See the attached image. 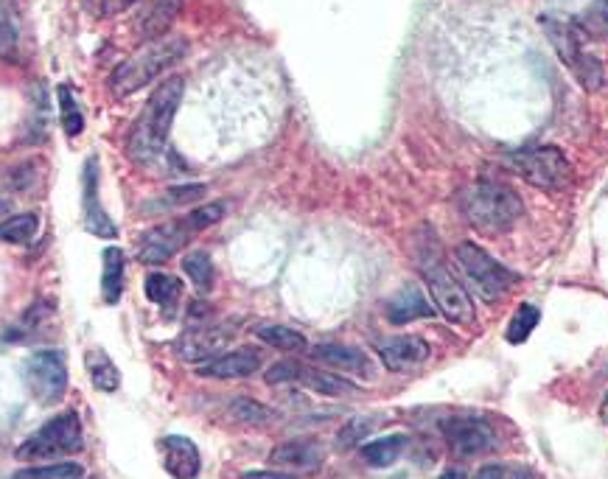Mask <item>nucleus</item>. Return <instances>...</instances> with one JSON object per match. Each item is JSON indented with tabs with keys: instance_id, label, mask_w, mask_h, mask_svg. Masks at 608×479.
I'll return each mask as SVG.
<instances>
[{
	"instance_id": "nucleus-1",
	"label": "nucleus",
	"mask_w": 608,
	"mask_h": 479,
	"mask_svg": "<svg viewBox=\"0 0 608 479\" xmlns=\"http://www.w3.org/2000/svg\"><path fill=\"white\" fill-rule=\"evenodd\" d=\"M460 211L468 225L477 227L480 233L496 236V233H508L510 227L522 219L524 205L510 185L482 180V183L468 185L460 194Z\"/></svg>"
},
{
	"instance_id": "nucleus-2",
	"label": "nucleus",
	"mask_w": 608,
	"mask_h": 479,
	"mask_svg": "<svg viewBox=\"0 0 608 479\" xmlns=\"http://www.w3.org/2000/svg\"><path fill=\"white\" fill-rule=\"evenodd\" d=\"M185 93V79L183 76H169L155 87V93L146 101V110H143L138 129H135V141H132V152L138 160L146 157H157L166 149V141L171 135V124H174V115L180 110V101Z\"/></svg>"
},
{
	"instance_id": "nucleus-3",
	"label": "nucleus",
	"mask_w": 608,
	"mask_h": 479,
	"mask_svg": "<svg viewBox=\"0 0 608 479\" xmlns=\"http://www.w3.org/2000/svg\"><path fill=\"white\" fill-rule=\"evenodd\" d=\"M185 54H188V43L180 37H160L155 43H146V48H141L135 57H129L115 68L110 87L115 96H132L160 79Z\"/></svg>"
},
{
	"instance_id": "nucleus-4",
	"label": "nucleus",
	"mask_w": 608,
	"mask_h": 479,
	"mask_svg": "<svg viewBox=\"0 0 608 479\" xmlns=\"http://www.w3.org/2000/svg\"><path fill=\"white\" fill-rule=\"evenodd\" d=\"M85 449L82 421L76 412H62L57 418L43 423L34 435H29L15 451L23 463H43V460H65Z\"/></svg>"
},
{
	"instance_id": "nucleus-5",
	"label": "nucleus",
	"mask_w": 608,
	"mask_h": 479,
	"mask_svg": "<svg viewBox=\"0 0 608 479\" xmlns=\"http://www.w3.org/2000/svg\"><path fill=\"white\" fill-rule=\"evenodd\" d=\"M421 272H424L426 289L432 295L435 309L454 325H474L477 320V309H474V300L466 292V286L454 278L449 267L440 261L438 255L421 258Z\"/></svg>"
},
{
	"instance_id": "nucleus-6",
	"label": "nucleus",
	"mask_w": 608,
	"mask_h": 479,
	"mask_svg": "<svg viewBox=\"0 0 608 479\" xmlns=\"http://www.w3.org/2000/svg\"><path fill=\"white\" fill-rule=\"evenodd\" d=\"M538 23H541L547 40L555 48L558 59L572 71V76L578 79L580 85L586 87V90H597V87L603 85V68H600V62L592 54L583 51V40H580V34L575 31L572 23L550 15H541Z\"/></svg>"
},
{
	"instance_id": "nucleus-7",
	"label": "nucleus",
	"mask_w": 608,
	"mask_h": 479,
	"mask_svg": "<svg viewBox=\"0 0 608 479\" xmlns=\"http://www.w3.org/2000/svg\"><path fill=\"white\" fill-rule=\"evenodd\" d=\"M454 255H457V264H460L463 275L471 283L474 295L485 300V303H496L516 283V272H510L505 264H499L496 258H491L474 241L457 244Z\"/></svg>"
},
{
	"instance_id": "nucleus-8",
	"label": "nucleus",
	"mask_w": 608,
	"mask_h": 479,
	"mask_svg": "<svg viewBox=\"0 0 608 479\" xmlns=\"http://www.w3.org/2000/svg\"><path fill=\"white\" fill-rule=\"evenodd\" d=\"M510 166L522 180L547 194H561L572 183V166L558 146H536L516 152Z\"/></svg>"
},
{
	"instance_id": "nucleus-9",
	"label": "nucleus",
	"mask_w": 608,
	"mask_h": 479,
	"mask_svg": "<svg viewBox=\"0 0 608 479\" xmlns=\"http://www.w3.org/2000/svg\"><path fill=\"white\" fill-rule=\"evenodd\" d=\"M26 387L37 404H57L68 390V356L62 351H37L26 362Z\"/></svg>"
},
{
	"instance_id": "nucleus-10",
	"label": "nucleus",
	"mask_w": 608,
	"mask_h": 479,
	"mask_svg": "<svg viewBox=\"0 0 608 479\" xmlns=\"http://www.w3.org/2000/svg\"><path fill=\"white\" fill-rule=\"evenodd\" d=\"M443 435L454 454H460V457H477L485 451H494L499 443L494 429L477 418H449V421H443Z\"/></svg>"
},
{
	"instance_id": "nucleus-11",
	"label": "nucleus",
	"mask_w": 608,
	"mask_h": 479,
	"mask_svg": "<svg viewBox=\"0 0 608 479\" xmlns=\"http://www.w3.org/2000/svg\"><path fill=\"white\" fill-rule=\"evenodd\" d=\"M194 233L180 222H171V225H160L155 230H149L141 239V250H138V261L141 264H166L171 255H177L183 250L188 239Z\"/></svg>"
},
{
	"instance_id": "nucleus-12",
	"label": "nucleus",
	"mask_w": 608,
	"mask_h": 479,
	"mask_svg": "<svg viewBox=\"0 0 608 479\" xmlns=\"http://www.w3.org/2000/svg\"><path fill=\"white\" fill-rule=\"evenodd\" d=\"M82 208H85V227L87 233L99 236V239H115L118 227L110 219V213L104 211L99 197V160L90 157L85 166V197H82Z\"/></svg>"
},
{
	"instance_id": "nucleus-13",
	"label": "nucleus",
	"mask_w": 608,
	"mask_h": 479,
	"mask_svg": "<svg viewBox=\"0 0 608 479\" xmlns=\"http://www.w3.org/2000/svg\"><path fill=\"white\" fill-rule=\"evenodd\" d=\"M160 457L163 465L174 479H197L199 468H202V457H199L197 443L191 437L169 435L160 440Z\"/></svg>"
},
{
	"instance_id": "nucleus-14",
	"label": "nucleus",
	"mask_w": 608,
	"mask_h": 479,
	"mask_svg": "<svg viewBox=\"0 0 608 479\" xmlns=\"http://www.w3.org/2000/svg\"><path fill=\"white\" fill-rule=\"evenodd\" d=\"M233 339L230 328H194V331H185L180 342H177V353L183 356L185 362H211L216 359L227 342Z\"/></svg>"
},
{
	"instance_id": "nucleus-15",
	"label": "nucleus",
	"mask_w": 608,
	"mask_h": 479,
	"mask_svg": "<svg viewBox=\"0 0 608 479\" xmlns=\"http://www.w3.org/2000/svg\"><path fill=\"white\" fill-rule=\"evenodd\" d=\"M269 463L286 471H317L326 463V449L317 440H286L272 449Z\"/></svg>"
},
{
	"instance_id": "nucleus-16",
	"label": "nucleus",
	"mask_w": 608,
	"mask_h": 479,
	"mask_svg": "<svg viewBox=\"0 0 608 479\" xmlns=\"http://www.w3.org/2000/svg\"><path fill=\"white\" fill-rule=\"evenodd\" d=\"M261 367V356L253 348H241V351L222 353L211 362H202L197 365V373L202 379H247L258 373Z\"/></svg>"
},
{
	"instance_id": "nucleus-17",
	"label": "nucleus",
	"mask_w": 608,
	"mask_h": 479,
	"mask_svg": "<svg viewBox=\"0 0 608 479\" xmlns=\"http://www.w3.org/2000/svg\"><path fill=\"white\" fill-rule=\"evenodd\" d=\"M429 353H432V348L421 337H393L379 345V356H382L384 367L393 370V373L418 367L429 359Z\"/></svg>"
},
{
	"instance_id": "nucleus-18",
	"label": "nucleus",
	"mask_w": 608,
	"mask_h": 479,
	"mask_svg": "<svg viewBox=\"0 0 608 479\" xmlns=\"http://www.w3.org/2000/svg\"><path fill=\"white\" fill-rule=\"evenodd\" d=\"M183 12V0H149L138 15V34L146 43H155L166 37L174 20Z\"/></svg>"
},
{
	"instance_id": "nucleus-19",
	"label": "nucleus",
	"mask_w": 608,
	"mask_h": 479,
	"mask_svg": "<svg viewBox=\"0 0 608 479\" xmlns=\"http://www.w3.org/2000/svg\"><path fill=\"white\" fill-rule=\"evenodd\" d=\"M312 356L323 365L342 370V373H356V376H370V359L359 348L351 345H337V342H326V345H317Z\"/></svg>"
},
{
	"instance_id": "nucleus-20",
	"label": "nucleus",
	"mask_w": 608,
	"mask_h": 479,
	"mask_svg": "<svg viewBox=\"0 0 608 479\" xmlns=\"http://www.w3.org/2000/svg\"><path fill=\"white\" fill-rule=\"evenodd\" d=\"M432 314H435L432 303H426L421 289H415V286L401 289V292L387 303V320L393 325H407L412 323V320H421V317H432Z\"/></svg>"
},
{
	"instance_id": "nucleus-21",
	"label": "nucleus",
	"mask_w": 608,
	"mask_h": 479,
	"mask_svg": "<svg viewBox=\"0 0 608 479\" xmlns=\"http://www.w3.org/2000/svg\"><path fill=\"white\" fill-rule=\"evenodd\" d=\"M124 269H127L124 253L118 247H107L104 250V272H101V297H104V303H118L121 300Z\"/></svg>"
},
{
	"instance_id": "nucleus-22",
	"label": "nucleus",
	"mask_w": 608,
	"mask_h": 479,
	"mask_svg": "<svg viewBox=\"0 0 608 479\" xmlns=\"http://www.w3.org/2000/svg\"><path fill=\"white\" fill-rule=\"evenodd\" d=\"M0 59L3 62L20 59V26L12 0H0Z\"/></svg>"
},
{
	"instance_id": "nucleus-23",
	"label": "nucleus",
	"mask_w": 608,
	"mask_h": 479,
	"mask_svg": "<svg viewBox=\"0 0 608 479\" xmlns=\"http://www.w3.org/2000/svg\"><path fill=\"white\" fill-rule=\"evenodd\" d=\"M404 446H407V437L404 435L379 437V440H370V443L362 446V457L373 468H390L401 457Z\"/></svg>"
},
{
	"instance_id": "nucleus-24",
	"label": "nucleus",
	"mask_w": 608,
	"mask_h": 479,
	"mask_svg": "<svg viewBox=\"0 0 608 479\" xmlns=\"http://www.w3.org/2000/svg\"><path fill=\"white\" fill-rule=\"evenodd\" d=\"M180 295H183V283H180V278L166 275V272H152V275L146 278V297H149L152 303H157V306L174 309Z\"/></svg>"
},
{
	"instance_id": "nucleus-25",
	"label": "nucleus",
	"mask_w": 608,
	"mask_h": 479,
	"mask_svg": "<svg viewBox=\"0 0 608 479\" xmlns=\"http://www.w3.org/2000/svg\"><path fill=\"white\" fill-rule=\"evenodd\" d=\"M255 334H258L261 342H267V345H272V348H278L283 353H303L309 348L306 337L300 331H295V328H289V325H261Z\"/></svg>"
},
{
	"instance_id": "nucleus-26",
	"label": "nucleus",
	"mask_w": 608,
	"mask_h": 479,
	"mask_svg": "<svg viewBox=\"0 0 608 479\" xmlns=\"http://www.w3.org/2000/svg\"><path fill=\"white\" fill-rule=\"evenodd\" d=\"M300 381H303L309 390L323 395H348L356 390V384H351L348 379L334 376V373H326V370H314V367H303V370H300Z\"/></svg>"
},
{
	"instance_id": "nucleus-27",
	"label": "nucleus",
	"mask_w": 608,
	"mask_h": 479,
	"mask_svg": "<svg viewBox=\"0 0 608 479\" xmlns=\"http://www.w3.org/2000/svg\"><path fill=\"white\" fill-rule=\"evenodd\" d=\"M85 362L87 370H90V381L96 384V390H101V393H115V390H118L121 373H118V367L110 362V356H104L101 351H90Z\"/></svg>"
},
{
	"instance_id": "nucleus-28",
	"label": "nucleus",
	"mask_w": 608,
	"mask_h": 479,
	"mask_svg": "<svg viewBox=\"0 0 608 479\" xmlns=\"http://www.w3.org/2000/svg\"><path fill=\"white\" fill-rule=\"evenodd\" d=\"M40 230V219L37 213H17V216H9L0 222V241L6 244H26L37 236Z\"/></svg>"
},
{
	"instance_id": "nucleus-29",
	"label": "nucleus",
	"mask_w": 608,
	"mask_h": 479,
	"mask_svg": "<svg viewBox=\"0 0 608 479\" xmlns=\"http://www.w3.org/2000/svg\"><path fill=\"white\" fill-rule=\"evenodd\" d=\"M12 479H85V468L79 463H62L54 465H31V468H20Z\"/></svg>"
},
{
	"instance_id": "nucleus-30",
	"label": "nucleus",
	"mask_w": 608,
	"mask_h": 479,
	"mask_svg": "<svg viewBox=\"0 0 608 479\" xmlns=\"http://www.w3.org/2000/svg\"><path fill=\"white\" fill-rule=\"evenodd\" d=\"M183 269H185V275L194 281V286H197L199 292H211L213 264H211V255L205 253V250H194V253L185 255Z\"/></svg>"
},
{
	"instance_id": "nucleus-31",
	"label": "nucleus",
	"mask_w": 608,
	"mask_h": 479,
	"mask_svg": "<svg viewBox=\"0 0 608 479\" xmlns=\"http://www.w3.org/2000/svg\"><path fill=\"white\" fill-rule=\"evenodd\" d=\"M538 320H541V311H538L536 306H530V303H522V306H519V311L513 314V320H510V325H508V342H510V345H522V342H527V339H530V334H533V328L538 325Z\"/></svg>"
},
{
	"instance_id": "nucleus-32",
	"label": "nucleus",
	"mask_w": 608,
	"mask_h": 479,
	"mask_svg": "<svg viewBox=\"0 0 608 479\" xmlns=\"http://www.w3.org/2000/svg\"><path fill=\"white\" fill-rule=\"evenodd\" d=\"M230 415H233V421L247 423V426H264V423H269L275 418L272 409L264 407V404H258L253 398H236V401L230 404Z\"/></svg>"
},
{
	"instance_id": "nucleus-33",
	"label": "nucleus",
	"mask_w": 608,
	"mask_h": 479,
	"mask_svg": "<svg viewBox=\"0 0 608 479\" xmlns=\"http://www.w3.org/2000/svg\"><path fill=\"white\" fill-rule=\"evenodd\" d=\"M59 104H62V124H65V132L76 138L82 129H85V118L76 107V99H73V90L68 85L59 87Z\"/></svg>"
},
{
	"instance_id": "nucleus-34",
	"label": "nucleus",
	"mask_w": 608,
	"mask_h": 479,
	"mask_svg": "<svg viewBox=\"0 0 608 479\" xmlns=\"http://www.w3.org/2000/svg\"><path fill=\"white\" fill-rule=\"evenodd\" d=\"M225 216V205L222 202H211V205H202L197 211H191L188 216H183V225L191 230V233H199L205 227H213L216 222H222Z\"/></svg>"
},
{
	"instance_id": "nucleus-35",
	"label": "nucleus",
	"mask_w": 608,
	"mask_h": 479,
	"mask_svg": "<svg viewBox=\"0 0 608 479\" xmlns=\"http://www.w3.org/2000/svg\"><path fill=\"white\" fill-rule=\"evenodd\" d=\"M370 429H373V421H368V418H354V421H348L340 429V435H337V446H340V449H351V446L362 443V440L370 435Z\"/></svg>"
},
{
	"instance_id": "nucleus-36",
	"label": "nucleus",
	"mask_w": 608,
	"mask_h": 479,
	"mask_svg": "<svg viewBox=\"0 0 608 479\" xmlns=\"http://www.w3.org/2000/svg\"><path fill=\"white\" fill-rule=\"evenodd\" d=\"M135 3H138V0H85L87 12L96 17V20H107V17L121 15V12L132 9Z\"/></svg>"
},
{
	"instance_id": "nucleus-37",
	"label": "nucleus",
	"mask_w": 608,
	"mask_h": 479,
	"mask_svg": "<svg viewBox=\"0 0 608 479\" xmlns=\"http://www.w3.org/2000/svg\"><path fill=\"white\" fill-rule=\"evenodd\" d=\"M208 188L205 185H177V188H171V191H166V197H163V208H174V205H188V202H197L202 194H205Z\"/></svg>"
},
{
	"instance_id": "nucleus-38",
	"label": "nucleus",
	"mask_w": 608,
	"mask_h": 479,
	"mask_svg": "<svg viewBox=\"0 0 608 479\" xmlns=\"http://www.w3.org/2000/svg\"><path fill=\"white\" fill-rule=\"evenodd\" d=\"M303 367L297 362H278L267 370V384H286V381H300Z\"/></svg>"
},
{
	"instance_id": "nucleus-39",
	"label": "nucleus",
	"mask_w": 608,
	"mask_h": 479,
	"mask_svg": "<svg viewBox=\"0 0 608 479\" xmlns=\"http://www.w3.org/2000/svg\"><path fill=\"white\" fill-rule=\"evenodd\" d=\"M502 477H505V468H502V465H482L474 479H502Z\"/></svg>"
},
{
	"instance_id": "nucleus-40",
	"label": "nucleus",
	"mask_w": 608,
	"mask_h": 479,
	"mask_svg": "<svg viewBox=\"0 0 608 479\" xmlns=\"http://www.w3.org/2000/svg\"><path fill=\"white\" fill-rule=\"evenodd\" d=\"M241 479H295V477L281 474V471H247Z\"/></svg>"
},
{
	"instance_id": "nucleus-41",
	"label": "nucleus",
	"mask_w": 608,
	"mask_h": 479,
	"mask_svg": "<svg viewBox=\"0 0 608 479\" xmlns=\"http://www.w3.org/2000/svg\"><path fill=\"white\" fill-rule=\"evenodd\" d=\"M516 479H538L533 471H522V474H516Z\"/></svg>"
},
{
	"instance_id": "nucleus-42",
	"label": "nucleus",
	"mask_w": 608,
	"mask_h": 479,
	"mask_svg": "<svg viewBox=\"0 0 608 479\" xmlns=\"http://www.w3.org/2000/svg\"><path fill=\"white\" fill-rule=\"evenodd\" d=\"M443 479H463V474L457 471V474H446V477H443Z\"/></svg>"
},
{
	"instance_id": "nucleus-43",
	"label": "nucleus",
	"mask_w": 608,
	"mask_h": 479,
	"mask_svg": "<svg viewBox=\"0 0 608 479\" xmlns=\"http://www.w3.org/2000/svg\"><path fill=\"white\" fill-rule=\"evenodd\" d=\"M600 6H603V9H606V12H608V0H600Z\"/></svg>"
}]
</instances>
